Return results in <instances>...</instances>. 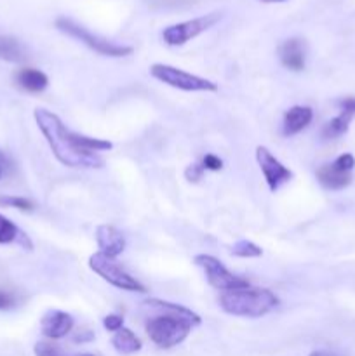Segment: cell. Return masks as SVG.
Here are the masks:
<instances>
[{"instance_id": "36", "label": "cell", "mask_w": 355, "mask_h": 356, "mask_svg": "<svg viewBox=\"0 0 355 356\" xmlns=\"http://www.w3.org/2000/svg\"><path fill=\"white\" fill-rule=\"evenodd\" d=\"M79 356H94V355H89V353H84V355H79Z\"/></svg>"}, {"instance_id": "19", "label": "cell", "mask_w": 355, "mask_h": 356, "mask_svg": "<svg viewBox=\"0 0 355 356\" xmlns=\"http://www.w3.org/2000/svg\"><path fill=\"white\" fill-rule=\"evenodd\" d=\"M24 58H26V54H24L23 47L16 38L0 35V59L2 61L21 63L24 61Z\"/></svg>"}, {"instance_id": "12", "label": "cell", "mask_w": 355, "mask_h": 356, "mask_svg": "<svg viewBox=\"0 0 355 356\" xmlns=\"http://www.w3.org/2000/svg\"><path fill=\"white\" fill-rule=\"evenodd\" d=\"M278 58L281 63L291 72H301L306 63L305 44L301 38H287L278 47Z\"/></svg>"}, {"instance_id": "34", "label": "cell", "mask_w": 355, "mask_h": 356, "mask_svg": "<svg viewBox=\"0 0 355 356\" xmlns=\"http://www.w3.org/2000/svg\"><path fill=\"white\" fill-rule=\"evenodd\" d=\"M260 2H265V3H281V2H285V0H260Z\"/></svg>"}, {"instance_id": "8", "label": "cell", "mask_w": 355, "mask_h": 356, "mask_svg": "<svg viewBox=\"0 0 355 356\" xmlns=\"http://www.w3.org/2000/svg\"><path fill=\"white\" fill-rule=\"evenodd\" d=\"M219 19H221V14L211 13L205 14V16L183 21V23L171 24V26H167L166 30L162 31V38L167 45L180 47V45H184L187 42H190L191 38L198 37L200 33L207 31L209 28L214 26Z\"/></svg>"}, {"instance_id": "20", "label": "cell", "mask_w": 355, "mask_h": 356, "mask_svg": "<svg viewBox=\"0 0 355 356\" xmlns=\"http://www.w3.org/2000/svg\"><path fill=\"white\" fill-rule=\"evenodd\" d=\"M146 306H152V308H160V309H166V312L169 313H176V315H181V316H187V318H190L191 322L195 323V325H200V316L197 315L195 312H191L190 308H187V306H181V305H176V302H169V301H162V299H146L145 301Z\"/></svg>"}, {"instance_id": "28", "label": "cell", "mask_w": 355, "mask_h": 356, "mask_svg": "<svg viewBox=\"0 0 355 356\" xmlns=\"http://www.w3.org/2000/svg\"><path fill=\"white\" fill-rule=\"evenodd\" d=\"M202 167L204 170H212V172H218V170L223 169V160L219 156L212 155V153H207L202 160Z\"/></svg>"}, {"instance_id": "5", "label": "cell", "mask_w": 355, "mask_h": 356, "mask_svg": "<svg viewBox=\"0 0 355 356\" xmlns=\"http://www.w3.org/2000/svg\"><path fill=\"white\" fill-rule=\"evenodd\" d=\"M150 75L159 82L174 87V89L184 90V92H218V86L212 80L183 72L176 66L164 65V63H155L150 66Z\"/></svg>"}, {"instance_id": "14", "label": "cell", "mask_w": 355, "mask_h": 356, "mask_svg": "<svg viewBox=\"0 0 355 356\" xmlns=\"http://www.w3.org/2000/svg\"><path fill=\"white\" fill-rule=\"evenodd\" d=\"M317 181H319L326 190L340 191L345 190L347 186H350L352 172L340 170L333 162H331L317 169Z\"/></svg>"}, {"instance_id": "4", "label": "cell", "mask_w": 355, "mask_h": 356, "mask_svg": "<svg viewBox=\"0 0 355 356\" xmlns=\"http://www.w3.org/2000/svg\"><path fill=\"white\" fill-rule=\"evenodd\" d=\"M56 28L59 31H63L65 35H68V37L82 42L84 45H87L96 54L106 56V58H125V56L132 54V51H134L131 45L115 44V42L106 40V38L97 37L93 31L87 30L86 26L68 19V17H59V19H56Z\"/></svg>"}, {"instance_id": "6", "label": "cell", "mask_w": 355, "mask_h": 356, "mask_svg": "<svg viewBox=\"0 0 355 356\" xmlns=\"http://www.w3.org/2000/svg\"><path fill=\"white\" fill-rule=\"evenodd\" d=\"M89 268L97 277H101L104 282L120 289V291L139 292V294H145L146 292L145 285L136 280L132 275H129L113 257H108L101 252L93 254L89 257Z\"/></svg>"}, {"instance_id": "2", "label": "cell", "mask_w": 355, "mask_h": 356, "mask_svg": "<svg viewBox=\"0 0 355 356\" xmlns=\"http://www.w3.org/2000/svg\"><path fill=\"white\" fill-rule=\"evenodd\" d=\"M278 298L268 289L246 287L223 292L219 296V306L225 313L242 318H261L278 306Z\"/></svg>"}, {"instance_id": "11", "label": "cell", "mask_w": 355, "mask_h": 356, "mask_svg": "<svg viewBox=\"0 0 355 356\" xmlns=\"http://www.w3.org/2000/svg\"><path fill=\"white\" fill-rule=\"evenodd\" d=\"M96 243L101 254L108 257H117L124 252L125 238L117 228L110 225H101L96 228Z\"/></svg>"}, {"instance_id": "31", "label": "cell", "mask_w": 355, "mask_h": 356, "mask_svg": "<svg viewBox=\"0 0 355 356\" xmlns=\"http://www.w3.org/2000/svg\"><path fill=\"white\" fill-rule=\"evenodd\" d=\"M93 339H94V334L89 332V330H86L84 334H79V336L73 337L75 343H87V341H93Z\"/></svg>"}, {"instance_id": "10", "label": "cell", "mask_w": 355, "mask_h": 356, "mask_svg": "<svg viewBox=\"0 0 355 356\" xmlns=\"http://www.w3.org/2000/svg\"><path fill=\"white\" fill-rule=\"evenodd\" d=\"M73 316L66 312L51 309L45 313L40 320V330L47 339H63L68 336L73 329Z\"/></svg>"}, {"instance_id": "1", "label": "cell", "mask_w": 355, "mask_h": 356, "mask_svg": "<svg viewBox=\"0 0 355 356\" xmlns=\"http://www.w3.org/2000/svg\"><path fill=\"white\" fill-rule=\"evenodd\" d=\"M35 122L40 129L42 136L47 141L52 155L66 167L72 169H101L103 159L97 153L86 152L79 148L72 139V131L66 129L61 118L45 108H37L33 111Z\"/></svg>"}, {"instance_id": "22", "label": "cell", "mask_w": 355, "mask_h": 356, "mask_svg": "<svg viewBox=\"0 0 355 356\" xmlns=\"http://www.w3.org/2000/svg\"><path fill=\"white\" fill-rule=\"evenodd\" d=\"M232 254L235 257H242V259H253V257H260L263 250L249 240H240L232 247Z\"/></svg>"}, {"instance_id": "33", "label": "cell", "mask_w": 355, "mask_h": 356, "mask_svg": "<svg viewBox=\"0 0 355 356\" xmlns=\"http://www.w3.org/2000/svg\"><path fill=\"white\" fill-rule=\"evenodd\" d=\"M0 165H2V167H10L9 159H7V155L2 152V149H0Z\"/></svg>"}, {"instance_id": "7", "label": "cell", "mask_w": 355, "mask_h": 356, "mask_svg": "<svg viewBox=\"0 0 355 356\" xmlns=\"http://www.w3.org/2000/svg\"><path fill=\"white\" fill-rule=\"evenodd\" d=\"M194 263L204 270L207 282L212 285V287L218 289V291H223V292L237 291V289H246L251 285L246 278L237 277V275H233L232 271L226 270L225 264H223L219 259H216L214 256H209V254H198V256H195Z\"/></svg>"}, {"instance_id": "17", "label": "cell", "mask_w": 355, "mask_h": 356, "mask_svg": "<svg viewBox=\"0 0 355 356\" xmlns=\"http://www.w3.org/2000/svg\"><path fill=\"white\" fill-rule=\"evenodd\" d=\"M111 346L115 348V351L120 355H134L138 351H141L143 344L139 341V337L132 332L127 327H122L120 330L113 334L111 337Z\"/></svg>"}, {"instance_id": "32", "label": "cell", "mask_w": 355, "mask_h": 356, "mask_svg": "<svg viewBox=\"0 0 355 356\" xmlns=\"http://www.w3.org/2000/svg\"><path fill=\"white\" fill-rule=\"evenodd\" d=\"M308 356H341V355L340 353H334V351L319 350V351H313V353H310Z\"/></svg>"}, {"instance_id": "9", "label": "cell", "mask_w": 355, "mask_h": 356, "mask_svg": "<svg viewBox=\"0 0 355 356\" xmlns=\"http://www.w3.org/2000/svg\"><path fill=\"white\" fill-rule=\"evenodd\" d=\"M256 162L263 172L270 191H277L284 183L292 179V172L277 159L267 146H258L256 148Z\"/></svg>"}, {"instance_id": "21", "label": "cell", "mask_w": 355, "mask_h": 356, "mask_svg": "<svg viewBox=\"0 0 355 356\" xmlns=\"http://www.w3.org/2000/svg\"><path fill=\"white\" fill-rule=\"evenodd\" d=\"M72 139L79 148L86 149L90 153H100V152H108V149L113 148V143L106 141V139L100 138H89V136L79 134V132H72Z\"/></svg>"}, {"instance_id": "24", "label": "cell", "mask_w": 355, "mask_h": 356, "mask_svg": "<svg viewBox=\"0 0 355 356\" xmlns=\"http://www.w3.org/2000/svg\"><path fill=\"white\" fill-rule=\"evenodd\" d=\"M33 351L35 356H65L61 348H58L52 343H47V341H38V343L35 344Z\"/></svg>"}, {"instance_id": "35", "label": "cell", "mask_w": 355, "mask_h": 356, "mask_svg": "<svg viewBox=\"0 0 355 356\" xmlns=\"http://www.w3.org/2000/svg\"><path fill=\"white\" fill-rule=\"evenodd\" d=\"M2 172H3V167L0 165V177H2Z\"/></svg>"}, {"instance_id": "27", "label": "cell", "mask_w": 355, "mask_h": 356, "mask_svg": "<svg viewBox=\"0 0 355 356\" xmlns=\"http://www.w3.org/2000/svg\"><path fill=\"white\" fill-rule=\"evenodd\" d=\"M333 163L340 170H345V172H352V170H354V167H355V159H354V155H350V153H343V155L338 156V159L334 160Z\"/></svg>"}, {"instance_id": "23", "label": "cell", "mask_w": 355, "mask_h": 356, "mask_svg": "<svg viewBox=\"0 0 355 356\" xmlns=\"http://www.w3.org/2000/svg\"><path fill=\"white\" fill-rule=\"evenodd\" d=\"M0 205L23 212H31L35 209V204L31 200L24 197H13V195H0Z\"/></svg>"}, {"instance_id": "18", "label": "cell", "mask_w": 355, "mask_h": 356, "mask_svg": "<svg viewBox=\"0 0 355 356\" xmlns=\"http://www.w3.org/2000/svg\"><path fill=\"white\" fill-rule=\"evenodd\" d=\"M354 115L348 113V111H341L338 117L331 118L322 129V138L324 139H336L341 138L343 134H347L348 127H350V122Z\"/></svg>"}, {"instance_id": "30", "label": "cell", "mask_w": 355, "mask_h": 356, "mask_svg": "<svg viewBox=\"0 0 355 356\" xmlns=\"http://www.w3.org/2000/svg\"><path fill=\"white\" fill-rule=\"evenodd\" d=\"M341 111H348V113L355 115V97H347V99L340 101Z\"/></svg>"}, {"instance_id": "3", "label": "cell", "mask_w": 355, "mask_h": 356, "mask_svg": "<svg viewBox=\"0 0 355 356\" xmlns=\"http://www.w3.org/2000/svg\"><path fill=\"white\" fill-rule=\"evenodd\" d=\"M195 323L187 316L176 315V313H169V315H160L155 318H150L146 322V334H148L150 341L155 346L162 348V350H169V348L178 346L183 343L191 332V327Z\"/></svg>"}, {"instance_id": "26", "label": "cell", "mask_w": 355, "mask_h": 356, "mask_svg": "<svg viewBox=\"0 0 355 356\" xmlns=\"http://www.w3.org/2000/svg\"><path fill=\"white\" fill-rule=\"evenodd\" d=\"M103 327L108 332H117L124 327V316L122 315H106L103 318Z\"/></svg>"}, {"instance_id": "13", "label": "cell", "mask_w": 355, "mask_h": 356, "mask_svg": "<svg viewBox=\"0 0 355 356\" xmlns=\"http://www.w3.org/2000/svg\"><path fill=\"white\" fill-rule=\"evenodd\" d=\"M313 120V111L310 106H292L284 113V120H282V134L285 138L299 134L303 129L308 127Z\"/></svg>"}, {"instance_id": "15", "label": "cell", "mask_w": 355, "mask_h": 356, "mask_svg": "<svg viewBox=\"0 0 355 356\" xmlns=\"http://www.w3.org/2000/svg\"><path fill=\"white\" fill-rule=\"evenodd\" d=\"M14 79H16V83L21 87V89L31 94L44 92L49 86V76L37 68L17 70Z\"/></svg>"}, {"instance_id": "25", "label": "cell", "mask_w": 355, "mask_h": 356, "mask_svg": "<svg viewBox=\"0 0 355 356\" xmlns=\"http://www.w3.org/2000/svg\"><path fill=\"white\" fill-rule=\"evenodd\" d=\"M204 167L202 163H190V165L184 169V177H187L188 183H198V181L204 177Z\"/></svg>"}, {"instance_id": "16", "label": "cell", "mask_w": 355, "mask_h": 356, "mask_svg": "<svg viewBox=\"0 0 355 356\" xmlns=\"http://www.w3.org/2000/svg\"><path fill=\"white\" fill-rule=\"evenodd\" d=\"M9 243H19L24 249L31 250V242L26 236V233L21 232L10 219L0 214V245H9Z\"/></svg>"}, {"instance_id": "29", "label": "cell", "mask_w": 355, "mask_h": 356, "mask_svg": "<svg viewBox=\"0 0 355 356\" xmlns=\"http://www.w3.org/2000/svg\"><path fill=\"white\" fill-rule=\"evenodd\" d=\"M16 306V298L14 294L7 291H0V312H7V309Z\"/></svg>"}]
</instances>
